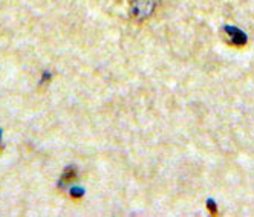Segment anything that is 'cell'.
Listing matches in <instances>:
<instances>
[{
  "label": "cell",
  "instance_id": "cell-1",
  "mask_svg": "<svg viewBox=\"0 0 254 217\" xmlns=\"http://www.w3.org/2000/svg\"><path fill=\"white\" fill-rule=\"evenodd\" d=\"M156 0H129L130 15L138 22H144L153 14Z\"/></svg>",
  "mask_w": 254,
  "mask_h": 217
},
{
  "label": "cell",
  "instance_id": "cell-2",
  "mask_svg": "<svg viewBox=\"0 0 254 217\" xmlns=\"http://www.w3.org/2000/svg\"><path fill=\"white\" fill-rule=\"evenodd\" d=\"M224 32L227 35V42L233 46H245L248 39H247V34L238 28H234V26H230L227 25L224 28Z\"/></svg>",
  "mask_w": 254,
  "mask_h": 217
},
{
  "label": "cell",
  "instance_id": "cell-3",
  "mask_svg": "<svg viewBox=\"0 0 254 217\" xmlns=\"http://www.w3.org/2000/svg\"><path fill=\"white\" fill-rule=\"evenodd\" d=\"M77 177H78V170H77L75 167H67V168L64 170L62 179H60V187H62V188H63V187H67L70 182H74V180H75Z\"/></svg>",
  "mask_w": 254,
  "mask_h": 217
},
{
  "label": "cell",
  "instance_id": "cell-4",
  "mask_svg": "<svg viewBox=\"0 0 254 217\" xmlns=\"http://www.w3.org/2000/svg\"><path fill=\"white\" fill-rule=\"evenodd\" d=\"M69 193H70V196H72V197L77 199V197H81V196L84 194V190H83V188H78V187H74V188H72Z\"/></svg>",
  "mask_w": 254,
  "mask_h": 217
},
{
  "label": "cell",
  "instance_id": "cell-5",
  "mask_svg": "<svg viewBox=\"0 0 254 217\" xmlns=\"http://www.w3.org/2000/svg\"><path fill=\"white\" fill-rule=\"evenodd\" d=\"M208 208H210V211H211V213H216V204L211 201V199L208 201Z\"/></svg>",
  "mask_w": 254,
  "mask_h": 217
},
{
  "label": "cell",
  "instance_id": "cell-6",
  "mask_svg": "<svg viewBox=\"0 0 254 217\" xmlns=\"http://www.w3.org/2000/svg\"><path fill=\"white\" fill-rule=\"evenodd\" d=\"M0 139H2V130H0Z\"/></svg>",
  "mask_w": 254,
  "mask_h": 217
}]
</instances>
